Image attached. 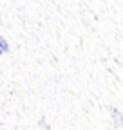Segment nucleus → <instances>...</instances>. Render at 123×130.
Returning <instances> with one entry per match:
<instances>
[{"label": "nucleus", "instance_id": "f257e3e1", "mask_svg": "<svg viewBox=\"0 0 123 130\" xmlns=\"http://www.w3.org/2000/svg\"><path fill=\"white\" fill-rule=\"evenodd\" d=\"M109 112H111V118H112L114 126L121 128V126H123V112H121L119 108H116V107H111V108H109Z\"/></svg>", "mask_w": 123, "mask_h": 130}, {"label": "nucleus", "instance_id": "f03ea898", "mask_svg": "<svg viewBox=\"0 0 123 130\" xmlns=\"http://www.w3.org/2000/svg\"><path fill=\"white\" fill-rule=\"evenodd\" d=\"M6 53H9V43L4 36H0V54H6Z\"/></svg>", "mask_w": 123, "mask_h": 130}]
</instances>
